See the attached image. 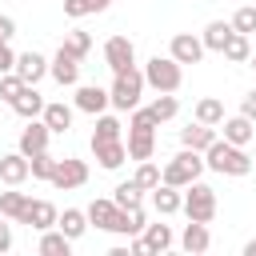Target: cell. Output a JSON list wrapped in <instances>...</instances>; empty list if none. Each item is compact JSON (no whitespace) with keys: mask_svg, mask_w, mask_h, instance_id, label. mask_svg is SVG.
I'll return each mask as SVG.
<instances>
[{"mask_svg":"<svg viewBox=\"0 0 256 256\" xmlns=\"http://www.w3.org/2000/svg\"><path fill=\"white\" fill-rule=\"evenodd\" d=\"M204 168L220 172V176H248L252 172V156L240 148V144H228V140H212L204 148Z\"/></svg>","mask_w":256,"mask_h":256,"instance_id":"1","label":"cell"},{"mask_svg":"<svg viewBox=\"0 0 256 256\" xmlns=\"http://www.w3.org/2000/svg\"><path fill=\"white\" fill-rule=\"evenodd\" d=\"M200 172H204V152H196V148H180V152L160 168V180L172 184V188H188L192 180H200Z\"/></svg>","mask_w":256,"mask_h":256,"instance_id":"2","label":"cell"},{"mask_svg":"<svg viewBox=\"0 0 256 256\" xmlns=\"http://www.w3.org/2000/svg\"><path fill=\"white\" fill-rule=\"evenodd\" d=\"M116 80H112V88H108V104L112 108H120V112H132L136 104H140V92H144V72L132 64V68H124V72H112Z\"/></svg>","mask_w":256,"mask_h":256,"instance_id":"3","label":"cell"},{"mask_svg":"<svg viewBox=\"0 0 256 256\" xmlns=\"http://www.w3.org/2000/svg\"><path fill=\"white\" fill-rule=\"evenodd\" d=\"M144 84L156 92H176L184 84V64H176L172 56H152L144 64Z\"/></svg>","mask_w":256,"mask_h":256,"instance_id":"4","label":"cell"},{"mask_svg":"<svg viewBox=\"0 0 256 256\" xmlns=\"http://www.w3.org/2000/svg\"><path fill=\"white\" fill-rule=\"evenodd\" d=\"M180 212H184L188 220L212 224V216H216V192H212L204 180H192V184L184 188V204H180Z\"/></svg>","mask_w":256,"mask_h":256,"instance_id":"5","label":"cell"},{"mask_svg":"<svg viewBox=\"0 0 256 256\" xmlns=\"http://www.w3.org/2000/svg\"><path fill=\"white\" fill-rule=\"evenodd\" d=\"M84 180H88V164H84V160H76V156L56 160V164H52V176H48V184H52V188H60V192H72V188H80Z\"/></svg>","mask_w":256,"mask_h":256,"instance_id":"6","label":"cell"},{"mask_svg":"<svg viewBox=\"0 0 256 256\" xmlns=\"http://www.w3.org/2000/svg\"><path fill=\"white\" fill-rule=\"evenodd\" d=\"M104 64H108L112 72L132 68V64H136V44H132L128 36H108V40H104Z\"/></svg>","mask_w":256,"mask_h":256,"instance_id":"7","label":"cell"},{"mask_svg":"<svg viewBox=\"0 0 256 256\" xmlns=\"http://www.w3.org/2000/svg\"><path fill=\"white\" fill-rule=\"evenodd\" d=\"M48 76L60 84V88H72V84H80V60L72 56V52H56L52 60H48Z\"/></svg>","mask_w":256,"mask_h":256,"instance_id":"8","label":"cell"},{"mask_svg":"<svg viewBox=\"0 0 256 256\" xmlns=\"http://www.w3.org/2000/svg\"><path fill=\"white\" fill-rule=\"evenodd\" d=\"M168 56H172L176 64H200L204 44H200V36H192V32H176L172 44H168Z\"/></svg>","mask_w":256,"mask_h":256,"instance_id":"9","label":"cell"},{"mask_svg":"<svg viewBox=\"0 0 256 256\" xmlns=\"http://www.w3.org/2000/svg\"><path fill=\"white\" fill-rule=\"evenodd\" d=\"M128 160H152L156 152V128H140V124H128Z\"/></svg>","mask_w":256,"mask_h":256,"instance_id":"10","label":"cell"},{"mask_svg":"<svg viewBox=\"0 0 256 256\" xmlns=\"http://www.w3.org/2000/svg\"><path fill=\"white\" fill-rule=\"evenodd\" d=\"M56 204L52 200H28V208H24V216L16 220V224H28V228H36V232H44V228H56Z\"/></svg>","mask_w":256,"mask_h":256,"instance_id":"11","label":"cell"},{"mask_svg":"<svg viewBox=\"0 0 256 256\" xmlns=\"http://www.w3.org/2000/svg\"><path fill=\"white\" fill-rule=\"evenodd\" d=\"M144 224H148L144 208H140V204H132V208H116V216H112L108 232H116V236H140V232H144Z\"/></svg>","mask_w":256,"mask_h":256,"instance_id":"12","label":"cell"},{"mask_svg":"<svg viewBox=\"0 0 256 256\" xmlns=\"http://www.w3.org/2000/svg\"><path fill=\"white\" fill-rule=\"evenodd\" d=\"M92 156H96V164L100 168H120L124 160H128V148H124V140H92Z\"/></svg>","mask_w":256,"mask_h":256,"instance_id":"13","label":"cell"},{"mask_svg":"<svg viewBox=\"0 0 256 256\" xmlns=\"http://www.w3.org/2000/svg\"><path fill=\"white\" fill-rule=\"evenodd\" d=\"M24 84H40L44 76H48V60L40 56V52H24V56H16V68H12Z\"/></svg>","mask_w":256,"mask_h":256,"instance_id":"14","label":"cell"},{"mask_svg":"<svg viewBox=\"0 0 256 256\" xmlns=\"http://www.w3.org/2000/svg\"><path fill=\"white\" fill-rule=\"evenodd\" d=\"M76 108L88 112V116H100V112L108 108V88H100V84H80V88H76Z\"/></svg>","mask_w":256,"mask_h":256,"instance_id":"15","label":"cell"},{"mask_svg":"<svg viewBox=\"0 0 256 256\" xmlns=\"http://www.w3.org/2000/svg\"><path fill=\"white\" fill-rule=\"evenodd\" d=\"M8 108H12L16 116H24V120H36V116L44 112V96L36 92V84H24V88H20V96H16Z\"/></svg>","mask_w":256,"mask_h":256,"instance_id":"16","label":"cell"},{"mask_svg":"<svg viewBox=\"0 0 256 256\" xmlns=\"http://www.w3.org/2000/svg\"><path fill=\"white\" fill-rule=\"evenodd\" d=\"M220 128H224V140L228 144H252L256 140V124L248 120V116H228V120H220Z\"/></svg>","mask_w":256,"mask_h":256,"instance_id":"17","label":"cell"},{"mask_svg":"<svg viewBox=\"0 0 256 256\" xmlns=\"http://www.w3.org/2000/svg\"><path fill=\"white\" fill-rule=\"evenodd\" d=\"M48 136H52V132H48L44 120H28V128L20 132V152H24V156L44 152V148H48Z\"/></svg>","mask_w":256,"mask_h":256,"instance_id":"18","label":"cell"},{"mask_svg":"<svg viewBox=\"0 0 256 256\" xmlns=\"http://www.w3.org/2000/svg\"><path fill=\"white\" fill-rule=\"evenodd\" d=\"M180 204H184V188H172V184H164V180L152 188V208H156L160 216L180 212Z\"/></svg>","mask_w":256,"mask_h":256,"instance_id":"19","label":"cell"},{"mask_svg":"<svg viewBox=\"0 0 256 256\" xmlns=\"http://www.w3.org/2000/svg\"><path fill=\"white\" fill-rule=\"evenodd\" d=\"M0 180L20 188V184L28 180V156H24V152H8V156H0Z\"/></svg>","mask_w":256,"mask_h":256,"instance_id":"20","label":"cell"},{"mask_svg":"<svg viewBox=\"0 0 256 256\" xmlns=\"http://www.w3.org/2000/svg\"><path fill=\"white\" fill-rule=\"evenodd\" d=\"M180 244H184V252H192V256L208 252V244H212V232H208V224H200V220H188V228H184Z\"/></svg>","mask_w":256,"mask_h":256,"instance_id":"21","label":"cell"},{"mask_svg":"<svg viewBox=\"0 0 256 256\" xmlns=\"http://www.w3.org/2000/svg\"><path fill=\"white\" fill-rule=\"evenodd\" d=\"M40 120L48 124V132H68V128H72V108H68L64 100H52V104H44Z\"/></svg>","mask_w":256,"mask_h":256,"instance_id":"22","label":"cell"},{"mask_svg":"<svg viewBox=\"0 0 256 256\" xmlns=\"http://www.w3.org/2000/svg\"><path fill=\"white\" fill-rule=\"evenodd\" d=\"M212 140H216V128H212V124H200V120H196V124L180 128V144H184V148H196V152H204Z\"/></svg>","mask_w":256,"mask_h":256,"instance_id":"23","label":"cell"},{"mask_svg":"<svg viewBox=\"0 0 256 256\" xmlns=\"http://www.w3.org/2000/svg\"><path fill=\"white\" fill-rule=\"evenodd\" d=\"M56 228H60L68 240H80V236L88 232V212H80V208H64V212L56 216Z\"/></svg>","mask_w":256,"mask_h":256,"instance_id":"24","label":"cell"},{"mask_svg":"<svg viewBox=\"0 0 256 256\" xmlns=\"http://www.w3.org/2000/svg\"><path fill=\"white\" fill-rule=\"evenodd\" d=\"M36 252H40V256H68V252H72V240H68L60 228H44Z\"/></svg>","mask_w":256,"mask_h":256,"instance_id":"25","label":"cell"},{"mask_svg":"<svg viewBox=\"0 0 256 256\" xmlns=\"http://www.w3.org/2000/svg\"><path fill=\"white\" fill-rule=\"evenodd\" d=\"M28 192H16V184H8V192H0V216L4 220H20L24 208H28Z\"/></svg>","mask_w":256,"mask_h":256,"instance_id":"26","label":"cell"},{"mask_svg":"<svg viewBox=\"0 0 256 256\" xmlns=\"http://www.w3.org/2000/svg\"><path fill=\"white\" fill-rule=\"evenodd\" d=\"M228 36H232V24H228V20H212V24L204 28V36H200V44H204V52H224V44H228Z\"/></svg>","mask_w":256,"mask_h":256,"instance_id":"27","label":"cell"},{"mask_svg":"<svg viewBox=\"0 0 256 256\" xmlns=\"http://www.w3.org/2000/svg\"><path fill=\"white\" fill-rule=\"evenodd\" d=\"M220 56H224V60H232V64H248V56H252L248 36L232 28V36H228V44H224V52H220Z\"/></svg>","mask_w":256,"mask_h":256,"instance_id":"28","label":"cell"},{"mask_svg":"<svg viewBox=\"0 0 256 256\" xmlns=\"http://www.w3.org/2000/svg\"><path fill=\"white\" fill-rule=\"evenodd\" d=\"M144 244H148V252H164V248H172V228L168 224H144Z\"/></svg>","mask_w":256,"mask_h":256,"instance_id":"29","label":"cell"},{"mask_svg":"<svg viewBox=\"0 0 256 256\" xmlns=\"http://www.w3.org/2000/svg\"><path fill=\"white\" fill-rule=\"evenodd\" d=\"M140 200H144V188H140L136 180H124V184L112 188V204H116V208H132V204H140Z\"/></svg>","mask_w":256,"mask_h":256,"instance_id":"30","label":"cell"},{"mask_svg":"<svg viewBox=\"0 0 256 256\" xmlns=\"http://www.w3.org/2000/svg\"><path fill=\"white\" fill-rule=\"evenodd\" d=\"M60 48H64V52H72L76 60H84V56L92 52V36H88L84 28H72V32L64 36V44H60Z\"/></svg>","mask_w":256,"mask_h":256,"instance_id":"31","label":"cell"},{"mask_svg":"<svg viewBox=\"0 0 256 256\" xmlns=\"http://www.w3.org/2000/svg\"><path fill=\"white\" fill-rule=\"evenodd\" d=\"M196 120H200V124H212V128H220V120H224V104H220L216 96H204V100L196 104Z\"/></svg>","mask_w":256,"mask_h":256,"instance_id":"32","label":"cell"},{"mask_svg":"<svg viewBox=\"0 0 256 256\" xmlns=\"http://www.w3.org/2000/svg\"><path fill=\"white\" fill-rule=\"evenodd\" d=\"M112 216H116V204H112V200H92V204H88V224H96V228L108 232Z\"/></svg>","mask_w":256,"mask_h":256,"instance_id":"33","label":"cell"},{"mask_svg":"<svg viewBox=\"0 0 256 256\" xmlns=\"http://www.w3.org/2000/svg\"><path fill=\"white\" fill-rule=\"evenodd\" d=\"M148 108H152V116H156V120L164 124V120H172V116L180 112V100H176L172 92H160V96H156V100H152Z\"/></svg>","mask_w":256,"mask_h":256,"instance_id":"34","label":"cell"},{"mask_svg":"<svg viewBox=\"0 0 256 256\" xmlns=\"http://www.w3.org/2000/svg\"><path fill=\"white\" fill-rule=\"evenodd\" d=\"M112 0H64V16H72V20H80V16H88V12H104Z\"/></svg>","mask_w":256,"mask_h":256,"instance_id":"35","label":"cell"},{"mask_svg":"<svg viewBox=\"0 0 256 256\" xmlns=\"http://www.w3.org/2000/svg\"><path fill=\"white\" fill-rule=\"evenodd\" d=\"M120 120L116 116H108V112H100L96 116V132H92V140H120Z\"/></svg>","mask_w":256,"mask_h":256,"instance_id":"36","label":"cell"},{"mask_svg":"<svg viewBox=\"0 0 256 256\" xmlns=\"http://www.w3.org/2000/svg\"><path fill=\"white\" fill-rule=\"evenodd\" d=\"M52 164H56V160H52L48 148H44V152L28 156V176H32V180H48V176H52Z\"/></svg>","mask_w":256,"mask_h":256,"instance_id":"37","label":"cell"},{"mask_svg":"<svg viewBox=\"0 0 256 256\" xmlns=\"http://www.w3.org/2000/svg\"><path fill=\"white\" fill-rule=\"evenodd\" d=\"M132 180H136L144 192H152V188L160 184V168H156L152 160H140V168H136V176H132Z\"/></svg>","mask_w":256,"mask_h":256,"instance_id":"38","label":"cell"},{"mask_svg":"<svg viewBox=\"0 0 256 256\" xmlns=\"http://www.w3.org/2000/svg\"><path fill=\"white\" fill-rule=\"evenodd\" d=\"M228 24H232L236 32H244V36H252V32H256V8H252V4H244V8H236V16H232Z\"/></svg>","mask_w":256,"mask_h":256,"instance_id":"39","label":"cell"},{"mask_svg":"<svg viewBox=\"0 0 256 256\" xmlns=\"http://www.w3.org/2000/svg\"><path fill=\"white\" fill-rule=\"evenodd\" d=\"M20 88H24V80H20L16 72H4V76H0V100H4V104H12V100L20 96Z\"/></svg>","mask_w":256,"mask_h":256,"instance_id":"40","label":"cell"},{"mask_svg":"<svg viewBox=\"0 0 256 256\" xmlns=\"http://www.w3.org/2000/svg\"><path fill=\"white\" fill-rule=\"evenodd\" d=\"M12 68H16V52L8 48V40H0V76L12 72Z\"/></svg>","mask_w":256,"mask_h":256,"instance_id":"41","label":"cell"},{"mask_svg":"<svg viewBox=\"0 0 256 256\" xmlns=\"http://www.w3.org/2000/svg\"><path fill=\"white\" fill-rule=\"evenodd\" d=\"M240 116H248V120H256V88L240 100Z\"/></svg>","mask_w":256,"mask_h":256,"instance_id":"42","label":"cell"},{"mask_svg":"<svg viewBox=\"0 0 256 256\" xmlns=\"http://www.w3.org/2000/svg\"><path fill=\"white\" fill-rule=\"evenodd\" d=\"M16 36V20L12 16H0V40H12Z\"/></svg>","mask_w":256,"mask_h":256,"instance_id":"43","label":"cell"},{"mask_svg":"<svg viewBox=\"0 0 256 256\" xmlns=\"http://www.w3.org/2000/svg\"><path fill=\"white\" fill-rule=\"evenodd\" d=\"M8 248H12V224L0 220V252H8Z\"/></svg>","mask_w":256,"mask_h":256,"instance_id":"44","label":"cell"},{"mask_svg":"<svg viewBox=\"0 0 256 256\" xmlns=\"http://www.w3.org/2000/svg\"><path fill=\"white\" fill-rule=\"evenodd\" d=\"M244 256H256V240H248V244H244Z\"/></svg>","mask_w":256,"mask_h":256,"instance_id":"45","label":"cell"},{"mask_svg":"<svg viewBox=\"0 0 256 256\" xmlns=\"http://www.w3.org/2000/svg\"><path fill=\"white\" fill-rule=\"evenodd\" d=\"M248 64H252V68H256V56H248Z\"/></svg>","mask_w":256,"mask_h":256,"instance_id":"46","label":"cell"},{"mask_svg":"<svg viewBox=\"0 0 256 256\" xmlns=\"http://www.w3.org/2000/svg\"><path fill=\"white\" fill-rule=\"evenodd\" d=\"M252 164H256V152H252Z\"/></svg>","mask_w":256,"mask_h":256,"instance_id":"47","label":"cell"}]
</instances>
